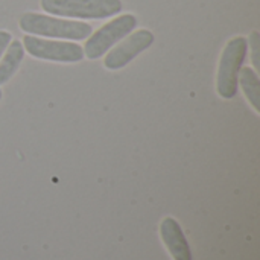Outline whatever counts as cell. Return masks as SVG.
<instances>
[{
    "label": "cell",
    "instance_id": "cell-1",
    "mask_svg": "<svg viewBox=\"0 0 260 260\" xmlns=\"http://www.w3.org/2000/svg\"><path fill=\"white\" fill-rule=\"evenodd\" d=\"M18 26L27 35L73 41L87 40L93 32V27L88 23L43 15L38 12H24L18 20Z\"/></svg>",
    "mask_w": 260,
    "mask_h": 260
},
{
    "label": "cell",
    "instance_id": "cell-2",
    "mask_svg": "<svg viewBox=\"0 0 260 260\" xmlns=\"http://www.w3.org/2000/svg\"><path fill=\"white\" fill-rule=\"evenodd\" d=\"M44 12L64 18L102 20L117 15L122 0H40Z\"/></svg>",
    "mask_w": 260,
    "mask_h": 260
},
{
    "label": "cell",
    "instance_id": "cell-3",
    "mask_svg": "<svg viewBox=\"0 0 260 260\" xmlns=\"http://www.w3.org/2000/svg\"><path fill=\"white\" fill-rule=\"evenodd\" d=\"M247 52L248 41L245 37H235L225 44L216 76V91L222 99H233L236 96L238 78L247 58Z\"/></svg>",
    "mask_w": 260,
    "mask_h": 260
},
{
    "label": "cell",
    "instance_id": "cell-4",
    "mask_svg": "<svg viewBox=\"0 0 260 260\" xmlns=\"http://www.w3.org/2000/svg\"><path fill=\"white\" fill-rule=\"evenodd\" d=\"M136 26L137 18L134 14H123L110 20L96 32H91V35L87 38L85 46L82 47L84 56H87L88 59L102 58V55H105L116 43L129 35L136 29Z\"/></svg>",
    "mask_w": 260,
    "mask_h": 260
},
{
    "label": "cell",
    "instance_id": "cell-5",
    "mask_svg": "<svg viewBox=\"0 0 260 260\" xmlns=\"http://www.w3.org/2000/svg\"><path fill=\"white\" fill-rule=\"evenodd\" d=\"M23 47L26 52L38 59L55 62H79L84 59V49L73 41L46 40L35 35H24Z\"/></svg>",
    "mask_w": 260,
    "mask_h": 260
},
{
    "label": "cell",
    "instance_id": "cell-6",
    "mask_svg": "<svg viewBox=\"0 0 260 260\" xmlns=\"http://www.w3.org/2000/svg\"><path fill=\"white\" fill-rule=\"evenodd\" d=\"M155 37L148 29H139L126 35L120 43L111 47L104 58V66L108 70H120L129 64L136 56L152 46Z\"/></svg>",
    "mask_w": 260,
    "mask_h": 260
},
{
    "label": "cell",
    "instance_id": "cell-7",
    "mask_svg": "<svg viewBox=\"0 0 260 260\" xmlns=\"http://www.w3.org/2000/svg\"><path fill=\"white\" fill-rule=\"evenodd\" d=\"M160 238L174 260H192L187 238L175 218H165L160 224Z\"/></svg>",
    "mask_w": 260,
    "mask_h": 260
},
{
    "label": "cell",
    "instance_id": "cell-8",
    "mask_svg": "<svg viewBox=\"0 0 260 260\" xmlns=\"http://www.w3.org/2000/svg\"><path fill=\"white\" fill-rule=\"evenodd\" d=\"M23 56H24V47L21 41L11 40L0 61V85L6 84L15 75V72L18 70L23 61Z\"/></svg>",
    "mask_w": 260,
    "mask_h": 260
},
{
    "label": "cell",
    "instance_id": "cell-9",
    "mask_svg": "<svg viewBox=\"0 0 260 260\" xmlns=\"http://www.w3.org/2000/svg\"><path fill=\"white\" fill-rule=\"evenodd\" d=\"M238 85H241L245 98L251 104L256 113L260 111V79L256 70L250 67H242L238 78Z\"/></svg>",
    "mask_w": 260,
    "mask_h": 260
},
{
    "label": "cell",
    "instance_id": "cell-10",
    "mask_svg": "<svg viewBox=\"0 0 260 260\" xmlns=\"http://www.w3.org/2000/svg\"><path fill=\"white\" fill-rule=\"evenodd\" d=\"M248 46L251 49V61L256 69V72H260V34L257 30H253L248 37Z\"/></svg>",
    "mask_w": 260,
    "mask_h": 260
},
{
    "label": "cell",
    "instance_id": "cell-11",
    "mask_svg": "<svg viewBox=\"0 0 260 260\" xmlns=\"http://www.w3.org/2000/svg\"><path fill=\"white\" fill-rule=\"evenodd\" d=\"M11 40H12V37H11V34L8 30H0V58L5 53V50H6L8 44L11 43Z\"/></svg>",
    "mask_w": 260,
    "mask_h": 260
},
{
    "label": "cell",
    "instance_id": "cell-12",
    "mask_svg": "<svg viewBox=\"0 0 260 260\" xmlns=\"http://www.w3.org/2000/svg\"><path fill=\"white\" fill-rule=\"evenodd\" d=\"M0 101H2V90H0Z\"/></svg>",
    "mask_w": 260,
    "mask_h": 260
}]
</instances>
